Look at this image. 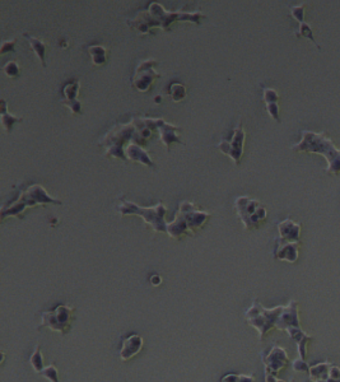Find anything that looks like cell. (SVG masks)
<instances>
[{"mask_svg": "<svg viewBox=\"0 0 340 382\" xmlns=\"http://www.w3.org/2000/svg\"><path fill=\"white\" fill-rule=\"evenodd\" d=\"M41 376H44L45 378H47L50 382H60L59 381V371H57L56 366L50 365L47 367H45L44 370L39 373Z\"/></svg>", "mask_w": 340, "mask_h": 382, "instance_id": "obj_29", "label": "cell"}, {"mask_svg": "<svg viewBox=\"0 0 340 382\" xmlns=\"http://www.w3.org/2000/svg\"><path fill=\"white\" fill-rule=\"evenodd\" d=\"M75 308L65 305H57L52 311H45L41 313V323L37 329L47 328L52 331L65 335L72 328L73 316Z\"/></svg>", "mask_w": 340, "mask_h": 382, "instance_id": "obj_9", "label": "cell"}, {"mask_svg": "<svg viewBox=\"0 0 340 382\" xmlns=\"http://www.w3.org/2000/svg\"><path fill=\"white\" fill-rule=\"evenodd\" d=\"M287 334H288L289 338H291L292 340L296 341L297 350H298V353H299L298 357L305 360L306 357H307V345L311 340H313V336L308 335L307 333H305V331L301 329V326H298V328L288 329V330H287Z\"/></svg>", "mask_w": 340, "mask_h": 382, "instance_id": "obj_20", "label": "cell"}, {"mask_svg": "<svg viewBox=\"0 0 340 382\" xmlns=\"http://www.w3.org/2000/svg\"><path fill=\"white\" fill-rule=\"evenodd\" d=\"M263 99L265 102L266 111L268 114L271 116L274 121L276 123H281V118H279V94L275 89L273 88H264L263 91Z\"/></svg>", "mask_w": 340, "mask_h": 382, "instance_id": "obj_21", "label": "cell"}, {"mask_svg": "<svg viewBox=\"0 0 340 382\" xmlns=\"http://www.w3.org/2000/svg\"><path fill=\"white\" fill-rule=\"evenodd\" d=\"M315 382H328V380H318V381H315Z\"/></svg>", "mask_w": 340, "mask_h": 382, "instance_id": "obj_39", "label": "cell"}, {"mask_svg": "<svg viewBox=\"0 0 340 382\" xmlns=\"http://www.w3.org/2000/svg\"><path fill=\"white\" fill-rule=\"evenodd\" d=\"M301 135V142L292 146V151L321 154L328 162L326 172L331 175H340V149L326 135L325 131L315 133L302 130Z\"/></svg>", "mask_w": 340, "mask_h": 382, "instance_id": "obj_3", "label": "cell"}, {"mask_svg": "<svg viewBox=\"0 0 340 382\" xmlns=\"http://www.w3.org/2000/svg\"><path fill=\"white\" fill-rule=\"evenodd\" d=\"M203 18H205V15L200 12H167L159 3L152 2L149 3L147 9L136 12L134 17L126 21V23L131 30L138 31L141 35H148L155 28L170 31L172 23L183 22V21H188L199 26Z\"/></svg>", "mask_w": 340, "mask_h": 382, "instance_id": "obj_2", "label": "cell"}, {"mask_svg": "<svg viewBox=\"0 0 340 382\" xmlns=\"http://www.w3.org/2000/svg\"><path fill=\"white\" fill-rule=\"evenodd\" d=\"M299 325V313H298V302L292 299L288 305L284 306L278 321H276L275 329L282 331H287L291 328H298Z\"/></svg>", "mask_w": 340, "mask_h": 382, "instance_id": "obj_15", "label": "cell"}, {"mask_svg": "<svg viewBox=\"0 0 340 382\" xmlns=\"http://www.w3.org/2000/svg\"><path fill=\"white\" fill-rule=\"evenodd\" d=\"M23 36L28 41V44H30L31 49L33 50L36 56L38 57L42 67L46 68V60H45L46 59V44L42 39L35 37V36H31L30 33H23Z\"/></svg>", "mask_w": 340, "mask_h": 382, "instance_id": "obj_22", "label": "cell"}, {"mask_svg": "<svg viewBox=\"0 0 340 382\" xmlns=\"http://www.w3.org/2000/svg\"><path fill=\"white\" fill-rule=\"evenodd\" d=\"M245 139H246V133L242 123L239 121L238 125L236 128L232 129L231 134L228 138H223L222 140L218 143V149L223 153V154L228 155L234 165H239L241 162L242 154H244V146Z\"/></svg>", "mask_w": 340, "mask_h": 382, "instance_id": "obj_10", "label": "cell"}, {"mask_svg": "<svg viewBox=\"0 0 340 382\" xmlns=\"http://www.w3.org/2000/svg\"><path fill=\"white\" fill-rule=\"evenodd\" d=\"M15 44H17V38L4 39V41L2 42V49H0V54H5V52L14 51Z\"/></svg>", "mask_w": 340, "mask_h": 382, "instance_id": "obj_33", "label": "cell"}, {"mask_svg": "<svg viewBox=\"0 0 340 382\" xmlns=\"http://www.w3.org/2000/svg\"><path fill=\"white\" fill-rule=\"evenodd\" d=\"M328 382H340V368L338 366L331 365Z\"/></svg>", "mask_w": 340, "mask_h": 382, "instance_id": "obj_34", "label": "cell"}, {"mask_svg": "<svg viewBox=\"0 0 340 382\" xmlns=\"http://www.w3.org/2000/svg\"><path fill=\"white\" fill-rule=\"evenodd\" d=\"M144 120H146L147 125L151 128L152 131L157 130L158 133H159L161 142H162V144H165L167 151H170L171 144H173V143L184 144V140L180 136V130H181L180 126H176V125H172V124L166 123L163 118H159V117H155V118L144 117Z\"/></svg>", "mask_w": 340, "mask_h": 382, "instance_id": "obj_12", "label": "cell"}, {"mask_svg": "<svg viewBox=\"0 0 340 382\" xmlns=\"http://www.w3.org/2000/svg\"><path fill=\"white\" fill-rule=\"evenodd\" d=\"M151 136L152 130L147 125L144 117H135L128 124H116L112 126L105 134V136H102L98 146L105 149V155L107 158L128 160L124 146L135 143L143 147L151 139Z\"/></svg>", "mask_w": 340, "mask_h": 382, "instance_id": "obj_1", "label": "cell"}, {"mask_svg": "<svg viewBox=\"0 0 340 382\" xmlns=\"http://www.w3.org/2000/svg\"><path fill=\"white\" fill-rule=\"evenodd\" d=\"M236 213L247 231L260 227L266 219V208L259 200L249 196H238L234 200Z\"/></svg>", "mask_w": 340, "mask_h": 382, "instance_id": "obj_8", "label": "cell"}, {"mask_svg": "<svg viewBox=\"0 0 340 382\" xmlns=\"http://www.w3.org/2000/svg\"><path fill=\"white\" fill-rule=\"evenodd\" d=\"M294 35L297 36V37H305V38H308L311 39V41L315 44V46L317 47L318 50H321L320 45L316 42L315 37H313V31H312V27H311L310 23L307 22H303V23H299L298 25V28H297L296 31H294Z\"/></svg>", "mask_w": 340, "mask_h": 382, "instance_id": "obj_26", "label": "cell"}, {"mask_svg": "<svg viewBox=\"0 0 340 382\" xmlns=\"http://www.w3.org/2000/svg\"><path fill=\"white\" fill-rule=\"evenodd\" d=\"M298 244L299 242H286L275 238V249L273 254L274 259L296 263L298 260Z\"/></svg>", "mask_w": 340, "mask_h": 382, "instance_id": "obj_16", "label": "cell"}, {"mask_svg": "<svg viewBox=\"0 0 340 382\" xmlns=\"http://www.w3.org/2000/svg\"><path fill=\"white\" fill-rule=\"evenodd\" d=\"M292 368H293L294 372H307L310 371V366L306 363V360L301 359V358H297V359H294L293 362H292Z\"/></svg>", "mask_w": 340, "mask_h": 382, "instance_id": "obj_32", "label": "cell"}, {"mask_svg": "<svg viewBox=\"0 0 340 382\" xmlns=\"http://www.w3.org/2000/svg\"><path fill=\"white\" fill-rule=\"evenodd\" d=\"M88 52L92 57V63L96 67L104 65L107 62V56H109V49L102 45H92L88 46Z\"/></svg>", "mask_w": 340, "mask_h": 382, "instance_id": "obj_24", "label": "cell"}, {"mask_svg": "<svg viewBox=\"0 0 340 382\" xmlns=\"http://www.w3.org/2000/svg\"><path fill=\"white\" fill-rule=\"evenodd\" d=\"M170 96H171V98H172V101H175V102L183 101V99L186 97V87L184 86V84L178 83V82L172 83L170 86Z\"/></svg>", "mask_w": 340, "mask_h": 382, "instance_id": "obj_28", "label": "cell"}, {"mask_svg": "<svg viewBox=\"0 0 340 382\" xmlns=\"http://www.w3.org/2000/svg\"><path fill=\"white\" fill-rule=\"evenodd\" d=\"M117 212L121 215H139L157 233L167 232V222L165 219L167 208H166V205L162 202L155 204L154 207H141V205L135 204V203L123 199L121 200V204L117 207Z\"/></svg>", "mask_w": 340, "mask_h": 382, "instance_id": "obj_6", "label": "cell"}, {"mask_svg": "<svg viewBox=\"0 0 340 382\" xmlns=\"http://www.w3.org/2000/svg\"><path fill=\"white\" fill-rule=\"evenodd\" d=\"M284 306H278L274 308H265L259 304V301L255 299L252 305L250 306L249 310L245 312V320L256 329L259 333V340L263 341L265 336L268 335L269 331L275 329L276 321H278L279 316H281L282 311H283Z\"/></svg>", "mask_w": 340, "mask_h": 382, "instance_id": "obj_7", "label": "cell"}, {"mask_svg": "<svg viewBox=\"0 0 340 382\" xmlns=\"http://www.w3.org/2000/svg\"><path fill=\"white\" fill-rule=\"evenodd\" d=\"M262 360L264 363L265 373H271L274 376L278 375L289 363V358L286 349L279 347V345L271 348L266 354L262 353Z\"/></svg>", "mask_w": 340, "mask_h": 382, "instance_id": "obj_13", "label": "cell"}, {"mask_svg": "<svg viewBox=\"0 0 340 382\" xmlns=\"http://www.w3.org/2000/svg\"><path fill=\"white\" fill-rule=\"evenodd\" d=\"M276 382H286V381H283V380H278V381H276ZM289 382H292V380H291V381H289Z\"/></svg>", "mask_w": 340, "mask_h": 382, "instance_id": "obj_40", "label": "cell"}, {"mask_svg": "<svg viewBox=\"0 0 340 382\" xmlns=\"http://www.w3.org/2000/svg\"><path fill=\"white\" fill-rule=\"evenodd\" d=\"M305 10H306V3H302L299 5H293V7H289V12L291 15L294 19L299 23L305 22Z\"/></svg>", "mask_w": 340, "mask_h": 382, "instance_id": "obj_30", "label": "cell"}, {"mask_svg": "<svg viewBox=\"0 0 340 382\" xmlns=\"http://www.w3.org/2000/svg\"><path fill=\"white\" fill-rule=\"evenodd\" d=\"M143 338L141 335H134L128 336L126 339H124L123 345L120 348V352H118V357L123 362L126 360H130L131 358H134L135 355H138V353L143 349Z\"/></svg>", "mask_w": 340, "mask_h": 382, "instance_id": "obj_17", "label": "cell"}, {"mask_svg": "<svg viewBox=\"0 0 340 382\" xmlns=\"http://www.w3.org/2000/svg\"><path fill=\"white\" fill-rule=\"evenodd\" d=\"M42 204L62 205V202L47 194L44 186L38 184L26 186L18 190L17 196L12 202L4 203L2 207V220H4L7 217H17L22 219L23 213L27 208Z\"/></svg>", "mask_w": 340, "mask_h": 382, "instance_id": "obj_5", "label": "cell"}, {"mask_svg": "<svg viewBox=\"0 0 340 382\" xmlns=\"http://www.w3.org/2000/svg\"><path fill=\"white\" fill-rule=\"evenodd\" d=\"M279 237L276 239L286 242H299L301 238V223H296L292 219H284L278 223Z\"/></svg>", "mask_w": 340, "mask_h": 382, "instance_id": "obj_18", "label": "cell"}, {"mask_svg": "<svg viewBox=\"0 0 340 382\" xmlns=\"http://www.w3.org/2000/svg\"><path fill=\"white\" fill-rule=\"evenodd\" d=\"M3 72H4L8 76H12L13 78V76L19 75L21 68L15 62H8L7 64L3 67Z\"/></svg>", "mask_w": 340, "mask_h": 382, "instance_id": "obj_31", "label": "cell"}, {"mask_svg": "<svg viewBox=\"0 0 340 382\" xmlns=\"http://www.w3.org/2000/svg\"><path fill=\"white\" fill-rule=\"evenodd\" d=\"M158 62L154 59L142 60L136 65L134 74L131 76V86L139 92H148L153 83L159 78L161 74L155 70Z\"/></svg>", "mask_w": 340, "mask_h": 382, "instance_id": "obj_11", "label": "cell"}, {"mask_svg": "<svg viewBox=\"0 0 340 382\" xmlns=\"http://www.w3.org/2000/svg\"><path fill=\"white\" fill-rule=\"evenodd\" d=\"M331 363L323 362L317 363V365L310 366V371H308V378L311 381H318V380H328L329 373H330Z\"/></svg>", "mask_w": 340, "mask_h": 382, "instance_id": "obj_23", "label": "cell"}, {"mask_svg": "<svg viewBox=\"0 0 340 382\" xmlns=\"http://www.w3.org/2000/svg\"><path fill=\"white\" fill-rule=\"evenodd\" d=\"M63 97L62 104L68 106L70 112L74 115L82 114V102L78 99L79 92H81V82L79 81H70L63 87Z\"/></svg>", "mask_w": 340, "mask_h": 382, "instance_id": "obj_14", "label": "cell"}, {"mask_svg": "<svg viewBox=\"0 0 340 382\" xmlns=\"http://www.w3.org/2000/svg\"><path fill=\"white\" fill-rule=\"evenodd\" d=\"M210 218V213L205 212L195 203L181 202L172 222L167 223V232L171 238L181 239L184 236H192L204 227Z\"/></svg>", "mask_w": 340, "mask_h": 382, "instance_id": "obj_4", "label": "cell"}, {"mask_svg": "<svg viewBox=\"0 0 340 382\" xmlns=\"http://www.w3.org/2000/svg\"><path fill=\"white\" fill-rule=\"evenodd\" d=\"M17 123H22V117L12 115L8 112V105L4 99H2V125L5 129L7 133H10L13 129V125Z\"/></svg>", "mask_w": 340, "mask_h": 382, "instance_id": "obj_25", "label": "cell"}, {"mask_svg": "<svg viewBox=\"0 0 340 382\" xmlns=\"http://www.w3.org/2000/svg\"><path fill=\"white\" fill-rule=\"evenodd\" d=\"M238 382H255V377L251 375H238Z\"/></svg>", "mask_w": 340, "mask_h": 382, "instance_id": "obj_37", "label": "cell"}, {"mask_svg": "<svg viewBox=\"0 0 340 382\" xmlns=\"http://www.w3.org/2000/svg\"><path fill=\"white\" fill-rule=\"evenodd\" d=\"M30 365L31 367L33 368V371H35L36 373H41V371L44 370V355H42V352H41V348H39V345L37 344L35 347V350H33L32 355L30 357Z\"/></svg>", "mask_w": 340, "mask_h": 382, "instance_id": "obj_27", "label": "cell"}, {"mask_svg": "<svg viewBox=\"0 0 340 382\" xmlns=\"http://www.w3.org/2000/svg\"><path fill=\"white\" fill-rule=\"evenodd\" d=\"M155 102H157V104H158V102H161V96L155 97Z\"/></svg>", "mask_w": 340, "mask_h": 382, "instance_id": "obj_38", "label": "cell"}, {"mask_svg": "<svg viewBox=\"0 0 340 382\" xmlns=\"http://www.w3.org/2000/svg\"><path fill=\"white\" fill-rule=\"evenodd\" d=\"M221 382H238V375L237 373H228L221 378Z\"/></svg>", "mask_w": 340, "mask_h": 382, "instance_id": "obj_35", "label": "cell"}, {"mask_svg": "<svg viewBox=\"0 0 340 382\" xmlns=\"http://www.w3.org/2000/svg\"><path fill=\"white\" fill-rule=\"evenodd\" d=\"M149 282H151L153 287H158L162 283V278L158 274H153V275H151V278H149Z\"/></svg>", "mask_w": 340, "mask_h": 382, "instance_id": "obj_36", "label": "cell"}, {"mask_svg": "<svg viewBox=\"0 0 340 382\" xmlns=\"http://www.w3.org/2000/svg\"><path fill=\"white\" fill-rule=\"evenodd\" d=\"M125 155L128 160H131V162L141 163V165L148 166L151 168H155V163L153 162L149 153L142 146H138V144L129 143L125 147Z\"/></svg>", "mask_w": 340, "mask_h": 382, "instance_id": "obj_19", "label": "cell"}]
</instances>
